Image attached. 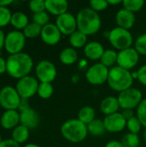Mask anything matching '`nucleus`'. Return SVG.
Instances as JSON below:
<instances>
[{"label": "nucleus", "mask_w": 146, "mask_h": 147, "mask_svg": "<svg viewBox=\"0 0 146 147\" xmlns=\"http://www.w3.org/2000/svg\"><path fill=\"white\" fill-rule=\"evenodd\" d=\"M34 61L32 57L26 53L10 54L6 59V72L12 78L20 79L26 77L32 71Z\"/></svg>", "instance_id": "obj_1"}, {"label": "nucleus", "mask_w": 146, "mask_h": 147, "mask_svg": "<svg viewBox=\"0 0 146 147\" xmlns=\"http://www.w3.org/2000/svg\"><path fill=\"white\" fill-rule=\"evenodd\" d=\"M77 30L87 36L94 35L99 32L102 27V19L100 15L89 7L83 8L77 14Z\"/></svg>", "instance_id": "obj_2"}, {"label": "nucleus", "mask_w": 146, "mask_h": 147, "mask_svg": "<svg viewBox=\"0 0 146 147\" xmlns=\"http://www.w3.org/2000/svg\"><path fill=\"white\" fill-rule=\"evenodd\" d=\"M133 80L131 71L115 65L109 69L107 83L113 90L120 93L132 88Z\"/></svg>", "instance_id": "obj_3"}, {"label": "nucleus", "mask_w": 146, "mask_h": 147, "mask_svg": "<svg viewBox=\"0 0 146 147\" xmlns=\"http://www.w3.org/2000/svg\"><path fill=\"white\" fill-rule=\"evenodd\" d=\"M60 132L62 136L71 143H80L89 134L87 125L78 119H70L65 121L60 127Z\"/></svg>", "instance_id": "obj_4"}, {"label": "nucleus", "mask_w": 146, "mask_h": 147, "mask_svg": "<svg viewBox=\"0 0 146 147\" xmlns=\"http://www.w3.org/2000/svg\"><path fill=\"white\" fill-rule=\"evenodd\" d=\"M108 40L114 50L118 51L130 48L134 43L133 34L130 30L121 28L118 26L108 31Z\"/></svg>", "instance_id": "obj_5"}, {"label": "nucleus", "mask_w": 146, "mask_h": 147, "mask_svg": "<svg viewBox=\"0 0 146 147\" xmlns=\"http://www.w3.org/2000/svg\"><path fill=\"white\" fill-rule=\"evenodd\" d=\"M120 107L122 109H134L139 107L143 101V94L137 88H130L120 93L118 96Z\"/></svg>", "instance_id": "obj_6"}, {"label": "nucleus", "mask_w": 146, "mask_h": 147, "mask_svg": "<svg viewBox=\"0 0 146 147\" xmlns=\"http://www.w3.org/2000/svg\"><path fill=\"white\" fill-rule=\"evenodd\" d=\"M109 69L100 62L90 65L86 72L85 78L87 82L92 85H102L108 81Z\"/></svg>", "instance_id": "obj_7"}, {"label": "nucleus", "mask_w": 146, "mask_h": 147, "mask_svg": "<svg viewBox=\"0 0 146 147\" xmlns=\"http://www.w3.org/2000/svg\"><path fill=\"white\" fill-rule=\"evenodd\" d=\"M26 44V37L20 30L9 31L5 35L4 48L10 54L22 53Z\"/></svg>", "instance_id": "obj_8"}, {"label": "nucleus", "mask_w": 146, "mask_h": 147, "mask_svg": "<svg viewBox=\"0 0 146 147\" xmlns=\"http://www.w3.org/2000/svg\"><path fill=\"white\" fill-rule=\"evenodd\" d=\"M39 84L40 83L36 78L28 75L18 79V82L15 85V89L21 98L29 99L35 94H37Z\"/></svg>", "instance_id": "obj_9"}, {"label": "nucleus", "mask_w": 146, "mask_h": 147, "mask_svg": "<svg viewBox=\"0 0 146 147\" xmlns=\"http://www.w3.org/2000/svg\"><path fill=\"white\" fill-rule=\"evenodd\" d=\"M21 96L15 88L7 85L0 90V105L6 110H17Z\"/></svg>", "instance_id": "obj_10"}, {"label": "nucleus", "mask_w": 146, "mask_h": 147, "mask_svg": "<svg viewBox=\"0 0 146 147\" xmlns=\"http://www.w3.org/2000/svg\"><path fill=\"white\" fill-rule=\"evenodd\" d=\"M36 78L40 83H52L57 77V68L55 65L47 59L40 60L35 67Z\"/></svg>", "instance_id": "obj_11"}, {"label": "nucleus", "mask_w": 146, "mask_h": 147, "mask_svg": "<svg viewBox=\"0 0 146 147\" xmlns=\"http://www.w3.org/2000/svg\"><path fill=\"white\" fill-rule=\"evenodd\" d=\"M139 54L134 49V47H130L125 50H121L118 52V59H117V65L131 71L133 69L139 61Z\"/></svg>", "instance_id": "obj_12"}, {"label": "nucleus", "mask_w": 146, "mask_h": 147, "mask_svg": "<svg viewBox=\"0 0 146 147\" xmlns=\"http://www.w3.org/2000/svg\"><path fill=\"white\" fill-rule=\"evenodd\" d=\"M56 26L59 29L62 34L70 36L72 33L77 30V18L76 16L70 13L66 12L56 18Z\"/></svg>", "instance_id": "obj_13"}, {"label": "nucleus", "mask_w": 146, "mask_h": 147, "mask_svg": "<svg viewBox=\"0 0 146 147\" xmlns=\"http://www.w3.org/2000/svg\"><path fill=\"white\" fill-rule=\"evenodd\" d=\"M103 122L106 131L111 134L122 132L126 127V120L123 117L121 112L105 116Z\"/></svg>", "instance_id": "obj_14"}, {"label": "nucleus", "mask_w": 146, "mask_h": 147, "mask_svg": "<svg viewBox=\"0 0 146 147\" xmlns=\"http://www.w3.org/2000/svg\"><path fill=\"white\" fill-rule=\"evenodd\" d=\"M62 37V34L54 23L49 22L42 27L40 38L44 43L49 46L57 45Z\"/></svg>", "instance_id": "obj_15"}, {"label": "nucleus", "mask_w": 146, "mask_h": 147, "mask_svg": "<svg viewBox=\"0 0 146 147\" xmlns=\"http://www.w3.org/2000/svg\"><path fill=\"white\" fill-rule=\"evenodd\" d=\"M115 22L118 27L130 30L136 22V16L134 13L122 8L117 11L115 15Z\"/></svg>", "instance_id": "obj_16"}, {"label": "nucleus", "mask_w": 146, "mask_h": 147, "mask_svg": "<svg viewBox=\"0 0 146 147\" xmlns=\"http://www.w3.org/2000/svg\"><path fill=\"white\" fill-rule=\"evenodd\" d=\"M40 121L39 114L32 108L20 112V124L23 125L29 130L36 128L40 124Z\"/></svg>", "instance_id": "obj_17"}, {"label": "nucleus", "mask_w": 146, "mask_h": 147, "mask_svg": "<svg viewBox=\"0 0 146 147\" xmlns=\"http://www.w3.org/2000/svg\"><path fill=\"white\" fill-rule=\"evenodd\" d=\"M105 52L104 47L99 41H89L83 47V53L89 60H100L103 53Z\"/></svg>", "instance_id": "obj_18"}, {"label": "nucleus", "mask_w": 146, "mask_h": 147, "mask_svg": "<svg viewBox=\"0 0 146 147\" xmlns=\"http://www.w3.org/2000/svg\"><path fill=\"white\" fill-rule=\"evenodd\" d=\"M20 123V112L15 109L5 110L1 118L0 124L4 129H11L17 127Z\"/></svg>", "instance_id": "obj_19"}, {"label": "nucleus", "mask_w": 146, "mask_h": 147, "mask_svg": "<svg viewBox=\"0 0 146 147\" xmlns=\"http://www.w3.org/2000/svg\"><path fill=\"white\" fill-rule=\"evenodd\" d=\"M46 10L57 17L68 12L69 3L66 0H45Z\"/></svg>", "instance_id": "obj_20"}, {"label": "nucleus", "mask_w": 146, "mask_h": 147, "mask_svg": "<svg viewBox=\"0 0 146 147\" xmlns=\"http://www.w3.org/2000/svg\"><path fill=\"white\" fill-rule=\"evenodd\" d=\"M120 109V107L118 98L115 96H108L102 99L100 103V110L103 115H105V116L119 112Z\"/></svg>", "instance_id": "obj_21"}, {"label": "nucleus", "mask_w": 146, "mask_h": 147, "mask_svg": "<svg viewBox=\"0 0 146 147\" xmlns=\"http://www.w3.org/2000/svg\"><path fill=\"white\" fill-rule=\"evenodd\" d=\"M78 53L73 47H65L59 53V61L65 65H71L77 61Z\"/></svg>", "instance_id": "obj_22"}, {"label": "nucleus", "mask_w": 146, "mask_h": 147, "mask_svg": "<svg viewBox=\"0 0 146 147\" xmlns=\"http://www.w3.org/2000/svg\"><path fill=\"white\" fill-rule=\"evenodd\" d=\"M87 40L88 36L79 30H76L69 36V42L71 44V47L75 49L84 47L88 43Z\"/></svg>", "instance_id": "obj_23"}, {"label": "nucleus", "mask_w": 146, "mask_h": 147, "mask_svg": "<svg viewBox=\"0 0 146 147\" xmlns=\"http://www.w3.org/2000/svg\"><path fill=\"white\" fill-rule=\"evenodd\" d=\"M10 23L15 28H16V30L24 29L29 23L28 17L25 13L22 11H15L12 13Z\"/></svg>", "instance_id": "obj_24"}, {"label": "nucleus", "mask_w": 146, "mask_h": 147, "mask_svg": "<svg viewBox=\"0 0 146 147\" xmlns=\"http://www.w3.org/2000/svg\"><path fill=\"white\" fill-rule=\"evenodd\" d=\"M11 139L18 144L25 143L29 137V129L22 124L15 127L11 133Z\"/></svg>", "instance_id": "obj_25"}, {"label": "nucleus", "mask_w": 146, "mask_h": 147, "mask_svg": "<svg viewBox=\"0 0 146 147\" xmlns=\"http://www.w3.org/2000/svg\"><path fill=\"white\" fill-rule=\"evenodd\" d=\"M87 129H88L89 134L95 136V137L102 136L107 132L103 121L100 119H96V118L93 121H91L89 124L87 125Z\"/></svg>", "instance_id": "obj_26"}, {"label": "nucleus", "mask_w": 146, "mask_h": 147, "mask_svg": "<svg viewBox=\"0 0 146 147\" xmlns=\"http://www.w3.org/2000/svg\"><path fill=\"white\" fill-rule=\"evenodd\" d=\"M77 119L85 125L89 124L96 119V110L90 106H84L77 113Z\"/></svg>", "instance_id": "obj_27"}, {"label": "nucleus", "mask_w": 146, "mask_h": 147, "mask_svg": "<svg viewBox=\"0 0 146 147\" xmlns=\"http://www.w3.org/2000/svg\"><path fill=\"white\" fill-rule=\"evenodd\" d=\"M117 59H118V53L114 49H107L103 53L100 63L105 65L109 69V67H114L115 66L114 65L117 64Z\"/></svg>", "instance_id": "obj_28"}, {"label": "nucleus", "mask_w": 146, "mask_h": 147, "mask_svg": "<svg viewBox=\"0 0 146 147\" xmlns=\"http://www.w3.org/2000/svg\"><path fill=\"white\" fill-rule=\"evenodd\" d=\"M42 27L39 24L32 22H29L27 27L23 29V34L26 38H36L38 36H40Z\"/></svg>", "instance_id": "obj_29"}, {"label": "nucleus", "mask_w": 146, "mask_h": 147, "mask_svg": "<svg viewBox=\"0 0 146 147\" xmlns=\"http://www.w3.org/2000/svg\"><path fill=\"white\" fill-rule=\"evenodd\" d=\"M145 3L144 0H123L122 2L123 8L134 14L140 11L144 8Z\"/></svg>", "instance_id": "obj_30"}, {"label": "nucleus", "mask_w": 146, "mask_h": 147, "mask_svg": "<svg viewBox=\"0 0 146 147\" xmlns=\"http://www.w3.org/2000/svg\"><path fill=\"white\" fill-rule=\"evenodd\" d=\"M37 94L42 99H49L53 94V86L50 83H40Z\"/></svg>", "instance_id": "obj_31"}, {"label": "nucleus", "mask_w": 146, "mask_h": 147, "mask_svg": "<svg viewBox=\"0 0 146 147\" xmlns=\"http://www.w3.org/2000/svg\"><path fill=\"white\" fill-rule=\"evenodd\" d=\"M121 143L124 147H139L140 144V140L139 134L128 133L123 136Z\"/></svg>", "instance_id": "obj_32"}, {"label": "nucleus", "mask_w": 146, "mask_h": 147, "mask_svg": "<svg viewBox=\"0 0 146 147\" xmlns=\"http://www.w3.org/2000/svg\"><path fill=\"white\" fill-rule=\"evenodd\" d=\"M134 49L139 55L146 56V34H140L134 41Z\"/></svg>", "instance_id": "obj_33"}, {"label": "nucleus", "mask_w": 146, "mask_h": 147, "mask_svg": "<svg viewBox=\"0 0 146 147\" xmlns=\"http://www.w3.org/2000/svg\"><path fill=\"white\" fill-rule=\"evenodd\" d=\"M142 127L143 126L137 116H134V117L131 118L130 120L126 121V128L128 129L129 133H131V134H139Z\"/></svg>", "instance_id": "obj_34"}, {"label": "nucleus", "mask_w": 146, "mask_h": 147, "mask_svg": "<svg viewBox=\"0 0 146 147\" xmlns=\"http://www.w3.org/2000/svg\"><path fill=\"white\" fill-rule=\"evenodd\" d=\"M32 18H33V22H34L39 24L41 27L48 24L49 23V20H50L49 14H48V12L46 10L33 14V17Z\"/></svg>", "instance_id": "obj_35"}, {"label": "nucleus", "mask_w": 146, "mask_h": 147, "mask_svg": "<svg viewBox=\"0 0 146 147\" xmlns=\"http://www.w3.org/2000/svg\"><path fill=\"white\" fill-rule=\"evenodd\" d=\"M136 109V116L140 121L142 126L146 127V98L143 99Z\"/></svg>", "instance_id": "obj_36"}, {"label": "nucleus", "mask_w": 146, "mask_h": 147, "mask_svg": "<svg viewBox=\"0 0 146 147\" xmlns=\"http://www.w3.org/2000/svg\"><path fill=\"white\" fill-rule=\"evenodd\" d=\"M11 16V11L8 7L0 6V28L4 27L7 24L10 23Z\"/></svg>", "instance_id": "obj_37"}, {"label": "nucleus", "mask_w": 146, "mask_h": 147, "mask_svg": "<svg viewBox=\"0 0 146 147\" xmlns=\"http://www.w3.org/2000/svg\"><path fill=\"white\" fill-rule=\"evenodd\" d=\"M109 7L108 0H91L89 2V8L96 12H100L107 9Z\"/></svg>", "instance_id": "obj_38"}, {"label": "nucleus", "mask_w": 146, "mask_h": 147, "mask_svg": "<svg viewBox=\"0 0 146 147\" xmlns=\"http://www.w3.org/2000/svg\"><path fill=\"white\" fill-rule=\"evenodd\" d=\"M29 9L34 14L46 10L45 0H32L28 3Z\"/></svg>", "instance_id": "obj_39"}, {"label": "nucleus", "mask_w": 146, "mask_h": 147, "mask_svg": "<svg viewBox=\"0 0 146 147\" xmlns=\"http://www.w3.org/2000/svg\"><path fill=\"white\" fill-rule=\"evenodd\" d=\"M137 72H138L137 79L142 85L146 86V65L140 66L139 69L137 71Z\"/></svg>", "instance_id": "obj_40"}, {"label": "nucleus", "mask_w": 146, "mask_h": 147, "mask_svg": "<svg viewBox=\"0 0 146 147\" xmlns=\"http://www.w3.org/2000/svg\"><path fill=\"white\" fill-rule=\"evenodd\" d=\"M0 147H21L20 144L16 143L15 140H13L12 139H7L2 141V143L0 144Z\"/></svg>", "instance_id": "obj_41"}, {"label": "nucleus", "mask_w": 146, "mask_h": 147, "mask_svg": "<svg viewBox=\"0 0 146 147\" xmlns=\"http://www.w3.org/2000/svg\"><path fill=\"white\" fill-rule=\"evenodd\" d=\"M30 109V105H29V102H28V99H25V98H21V101H20V103H19V106H18V111L19 112H22L24 110H27Z\"/></svg>", "instance_id": "obj_42"}, {"label": "nucleus", "mask_w": 146, "mask_h": 147, "mask_svg": "<svg viewBox=\"0 0 146 147\" xmlns=\"http://www.w3.org/2000/svg\"><path fill=\"white\" fill-rule=\"evenodd\" d=\"M121 114H122L123 117H124L126 121H128V120H130L131 118H133V117L135 116V115H134V112H133V109H123L122 112H121Z\"/></svg>", "instance_id": "obj_43"}, {"label": "nucleus", "mask_w": 146, "mask_h": 147, "mask_svg": "<svg viewBox=\"0 0 146 147\" xmlns=\"http://www.w3.org/2000/svg\"><path fill=\"white\" fill-rule=\"evenodd\" d=\"M105 147H124L121 141H118V140H110L108 141Z\"/></svg>", "instance_id": "obj_44"}, {"label": "nucleus", "mask_w": 146, "mask_h": 147, "mask_svg": "<svg viewBox=\"0 0 146 147\" xmlns=\"http://www.w3.org/2000/svg\"><path fill=\"white\" fill-rule=\"evenodd\" d=\"M6 59H4L2 56H0V74H3L6 71Z\"/></svg>", "instance_id": "obj_45"}, {"label": "nucleus", "mask_w": 146, "mask_h": 147, "mask_svg": "<svg viewBox=\"0 0 146 147\" xmlns=\"http://www.w3.org/2000/svg\"><path fill=\"white\" fill-rule=\"evenodd\" d=\"M5 35L4 34V32L0 28V53H1V50L2 48L4 47V40H5Z\"/></svg>", "instance_id": "obj_46"}, {"label": "nucleus", "mask_w": 146, "mask_h": 147, "mask_svg": "<svg viewBox=\"0 0 146 147\" xmlns=\"http://www.w3.org/2000/svg\"><path fill=\"white\" fill-rule=\"evenodd\" d=\"M12 3H13V0H0V6L1 7H8Z\"/></svg>", "instance_id": "obj_47"}, {"label": "nucleus", "mask_w": 146, "mask_h": 147, "mask_svg": "<svg viewBox=\"0 0 146 147\" xmlns=\"http://www.w3.org/2000/svg\"><path fill=\"white\" fill-rule=\"evenodd\" d=\"M108 4L111 6H114V5H118V4H122L123 0H108Z\"/></svg>", "instance_id": "obj_48"}, {"label": "nucleus", "mask_w": 146, "mask_h": 147, "mask_svg": "<svg viewBox=\"0 0 146 147\" xmlns=\"http://www.w3.org/2000/svg\"><path fill=\"white\" fill-rule=\"evenodd\" d=\"M23 147H40L39 145H36V144H34V143H30V144H27L25 145Z\"/></svg>", "instance_id": "obj_49"}, {"label": "nucleus", "mask_w": 146, "mask_h": 147, "mask_svg": "<svg viewBox=\"0 0 146 147\" xmlns=\"http://www.w3.org/2000/svg\"><path fill=\"white\" fill-rule=\"evenodd\" d=\"M143 136H144V139H145V142H146V127H145V131H144Z\"/></svg>", "instance_id": "obj_50"}, {"label": "nucleus", "mask_w": 146, "mask_h": 147, "mask_svg": "<svg viewBox=\"0 0 146 147\" xmlns=\"http://www.w3.org/2000/svg\"><path fill=\"white\" fill-rule=\"evenodd\" d=\"M2 141H3V140H2V136H1V134H0V144L2 143Z\"/></svg>", "instance_id": "obj_51"}]
</instances>
